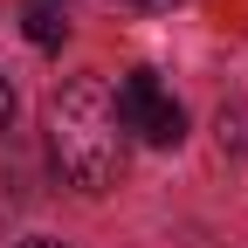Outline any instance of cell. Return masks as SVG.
Masks as SVG:
<instances>
[{
	"label": "cell",
	"mask_w": 248,
	"mask_h": 248,
	"mask_svg": "<svg viewBox=\"0 0 248 248\" xmlns=\"http://www.w3.org/2000/svg\"><path fill=\"white\" fill-rule=\"evenodd\" d=\"M48 145H55V166L83 193H110L117 186V172H124V124H117V104H110L104 76L62 83V97L48 104Z\"/></svg>",
	"instance_id": "1"
},
{
	"label": "cell",
	"mask_w": 248,
	"mask_h": 248,
	"mask_svg": "<svg viewBox=\"0 0 248 248\" xmlns=\"http://www.w3.org/2000/svg\"><path fill=\"white\" fill-rule=\"evenodd\" d=\"M110 104H117V124H124V138H138V145H179L186 138V110L172 104V90L152 76V69H124L117 90H110Z\"/></svg>",
	"instance_id": "2"
},
{
	"label": "cell",
	"mask_w": 248,
	"mask_h": 248,
	"mask_svg": "<svg viewBox=\"0 0 248 248\" xmlns=\"http://www.w3.org/2000/svg\"><path fill=\"white\" fill-rule=\"evenodd\" d=\"M21 28H28V42H35V48H55L69 21H62L55 0H28V7H21Z\"/></svg>",
	"instance_id": "3"
},
{
	"label": "cell",
	"mask_w": 248,
	"mask_h": 248,
	"mask_svg": "<svg viewBox=\"0 0 248 248\" xmlns=\"http://www.w3.org/2000/svg\"><path fill=\"white\" fill-rule=\"evenodd\" d=\"M117 7H131V14H166L172 0H117Z\"/></svg>",
	"instance_id": "4"
},
{
	"label": "cell",
	"mask_w": 248,
	"mask_h": 248,
	"mask_svg": "<svg viewBox=\"0 0 248 248\" xmlns=\"http://www.w3.org/2000/svg\"><path fill=\"white\" fill-rule=\"evenodd\" d=\"M7 117H14V90H7V76H0V131H7Z\"/></svg>",
	"instance_id": "5"
},
{
	"label": "cell",
	"mask_w": 248,
	"mask_h": 248,
	"mask_svg": "<svg viewBox=\"0 0 248 248\" xmlns=\"http://www.w3.org/2000/svg\"><path fill=\"white\" fill-rule=\"evenodd\" d=\"M14 248H62V241H48V234H28V241H14Z\"/></svg>",
	"instance_id": "6"
}]
</instances>
